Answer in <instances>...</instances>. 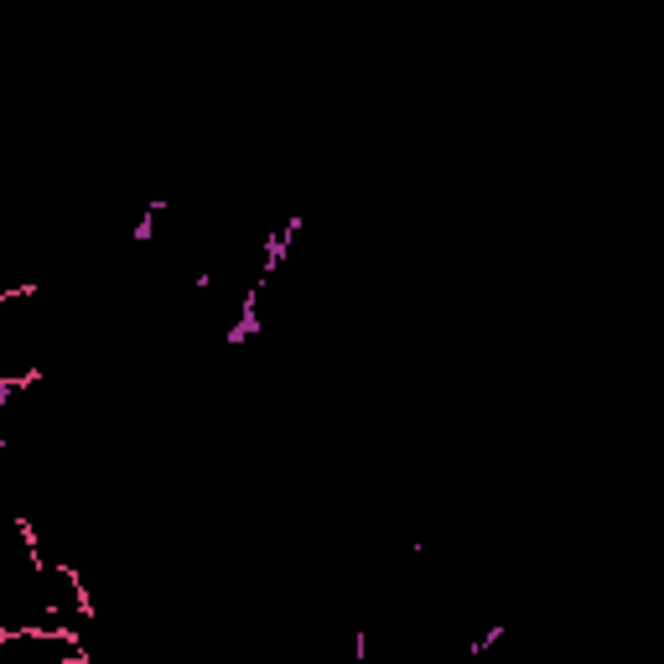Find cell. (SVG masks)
<instances>
[{
    "label": "cell",
    "instance_id": "6da1fadb",
    "mask_svg": "<svg viewBox=\"0 0 664 664\" xmlns=\"http://www.w3.org/2000/svg\"><path fill=\"white\" fill-rule=\"evenodd\" d=\"M260 296H265V286L255 280V286H249V296L239 302V317H234V328L223 332V343H229V348H244V343H249V337L260 332Z\"/></svg>",
    "mask_w": 664,
    "mask_h": 664
},
{
    "label": "cell",
    "instance_id": "7a4b0ae2",
    "mask_svg": "<svg viewBox=\"0 0 664 664\" xmlns=\"http://www.w3.org/2000/svg\"><path fill=\"white\" fill-rule=\"evenodd\" d=\"M161 213H166V203H161V198H156V203H146V208H141V218H135V229H130V239H135V244H151L156 239V218H161Z\"/></svg>",
    "mask_w": 664,
    "mask_h": 664
},
{
    "label": "cell",
    "instance_id": "3957f363",
    "mask_svg": "<svg viewBox=\"0 0 664 664\" xmlns=\"http://www.w3.org/2000/svg\"><path fill=\"white\" fill-rule=\"evenodd\" d=\"M0 457H5V425H0Z\"/></svg>",
    "mask_w": 664,
    "mask_h": 664
}]
</instances>
